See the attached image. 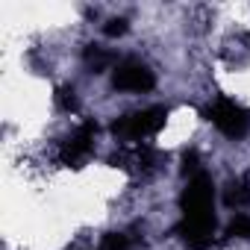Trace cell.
Instances as JSON below:
<instances>
[{"label":"cell","mask_w":250,"mask_h":250,"mask_svg":"<svg viewBox=\"0 0 250 250\" xmlns=\"http://www.w3.org/2000/svg\"><path fill=\"white\" fill-rule=\"evenodd\" d=\"M183 221L177 235L188 250H209L215 238V183L209 174H197L180 194Z\"/></svg>","instance_id":"obj_1"},{"label":"cell","mask_w":250,"mask_h":250,"mask_svg":"<svg viewBox=\"0 0 250 250\" xmlns=\"http://www.w3.org/2000/svg\"><path fill=\"white\" fill-rule=\"evenodd\" d=\"M168 121V106H150L142 112H130L112 121V136L118 142H145L156 136Z\"/></svg>","instance_id":"obj_2"},{"label":"cell","mask_w":250,"mask_h":250,"mask_svg":"<svg viewBox=\"0 0 250 250\" xmlns=\"http://www.w3.org/2000/svg\"><path fill=\"white\" fill-rule=\"evenodd\" d=\"M203 118L212 124L221 136H227L232 142H238V139H244L250 133V112L241 103L229 100V97H218L212 106H206Z\"/></svg>","instance_id":"obj_3"},{"label":"cell","mask_w":250,"mask_h":250,"mask_svg":"<svg viewBox=\"0 0 250 250\" xmlns=\"http://www.w3.org/2000/svg\"><path fill=\"white\" fill-rule=\"evenodd\" d=\"M153 85H156V74H153L145 62H139V59H124V62H118L115 71H112V88H118V91L145 94V91H150Z\"/></svg>","instance_id":"obj_4"},{"label":"cell","mask_w":250,"mask_h":250,"mask_svg":"<svg viewBox=\"0 0 250 250\" xmlns=\"http://www.w3.org/2000/svg\"><path fill=\"white\" fill-rule=\"evenodd\" d=\"M94 136H97V124H94V121L80 124V127L62 142V147H59V159H62V165H68V168H80V165L88 159L91 147H94Z\"/></svg>","instance_id":"obj_5"},{"label":"cell","mask_w":250,"mask_h":250,"mask_svg":"<svg viewBox=\"0 0 250 250\" xmlns=\"http://www.w3.org/2000/svg\"><path fill=\"white\" fill-rule=\"evenodd\" d=\"M224 203H227V206H235V209L250 206V177H235V180H229L227 188H224Z\"/></svg>","instance_id":"obj_6"},{"label":"cell","mask_w":250,"mask_h":250,"mask_svg":"<svg viewBox=\"0 0 250 250\" xmlns=\"http://www.w3.org/2000/svg\"><path fill=\"white\" fill-rule=\"evenodd\" d=\"M83 59H85V65H88L94 74H100V71H106V68L115 62V53L106 50V47H100V44H88V47L83 50Z\"/></svg>","instance_id":"obj_7"},{"label":"cell","mask_w":250,"mask_h":250,"mask_svg":"<svg viewBox=\"0 0 250 250\" xmlns=\"http://www.w3.org/2000/svg\"><path fill=\"white\" fill-rule=\"evenodd\" d=\"M159 162H162V153H159L156 147H147V145L136 147V168H139V171L150 174V171L159 168Z\"/></svg>","instance_id":"obj_8"},{"label":"cell","mask_w":250,"mask_h":250,"mask_svg":"<svg viewBox=\"0 0 250 250\" xmlns=\"http://www.w3.org/2000/svg\"><path fill=\"white\" fill-rule=\"evenodd\" d=\"M53 100H56L59 112H77V91H74V85H59Z\"/></svg>","instance_id":"obj_9"},{"label":"cell","mask_w":250,"mask_h":250,"mask_svg":"<svg viewBox=\"0 0 250 250\" xmlns=\"http://www.w3.org/2000/svg\"><path fill=\"white\" fill-rule=\"evenodd\" d=\"M100 250H130V235L127 232H106L100 241Z\"/></svg>","instance_id":"obj_10"},{"label":"cell","mask_w":250,"mask_h":250,"mask_svg":"<svg viewBox=\"0 0 250 250\" xmlns=\"http://www.w3.org/2000/svg\"><path fill=\"white\" fill-rule=\"evenodd\" d=\"M227 235H235V238L250 241V215H238V218H232L229 227H227Z\"/></svg>","instance_id":"obj_11"},{"label":"cell","mask_w":250,"mask_h":250,"mask_svg":"<svg viewBox=\"0 0 250 250\" xmlns=\"http://www.w3.org/2000/svg\"><path fill=\"white\" fill-rule=\"evenodd\" d=\"M180 171H183V177H188V180L197 177V174H203V171H200V153H197V150H186V153H183V168H180Z\"/></svg>","instance_id":"obj_12"},{"label":"cell","mask_w":250,"mask_h":250,"mask_svg":"<svg viewBox=\"0 0 250 250\" xmlns=\"http://www.w3.org/2000/svg\"><path fill=\"white\" fill-rule=\"evenodd\" d=\"M130 30V21L127 18H112V21H106V27H103V33L109 36V39H118V36H124Z\"/></svg>","instance_id":"obj_13"}]
</instances>
